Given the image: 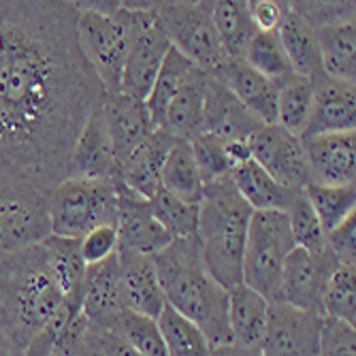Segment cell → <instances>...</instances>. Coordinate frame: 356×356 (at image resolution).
Returning a JSON list of instances; mask_svg holds the SVG:
<instances>
[{
    "instance_id": "obj_1",
    "label": "cell",
    "mask_w": 356,
    "mask_h": 356,
    "mask_svg": "<svg viewBox=\"0 0 356 356\" xmlns=\"http://www.w3.org/2000/svg\"><path fill=\"white\" fill-rule=\"evenodd\" d=\"M105 88L77 39L75 3H0V192L49 194Z\"/></svg>"
},
{
    "instance_id": "obj_2",
    "label": "cell",
    "mask_w": 356,
    "mask_h": 356,
    "mask_svg": "<svg viewBox=\"0 0 356 356\" xmlns=\"http://www.w3.org/2000/svg\"><path fill=\"white\" fill-rule=\"evenodd\" d=\"M167 305L194 322L211 348L233 346L229 329V290L205 269L197 237L173 239L154 256Z\"/></svg>"
},
{
    "instance_id": "obj_3",
    "label": "cell",
    "mask_w": 356,
    "mask_h": 356,
    "mask_svg": "<svg viewBox=\"0 0 356 356\" xmlns=\"http://www.w3.org/2000/svg\"><path fill=\"white\" fill-rule=\"evenodd\" d=\"M64 301L41 245L0 256V325L22 354Z\"/></svg>"
},
{
    "instance_id": "obj_4",
    "label": "cell",
    "mask_w": 356,
    "mask_h": 356,
    "mask_svg": "<svg viewBox=\"0 0 356 356\" xmlns=\"http://www.w3.org/2000/svg\"><path fill=\"white\" fill-rule=\"evenodd\" d=\"M252 213L250 205L235 190L231 175L205 184L203 201L199 203L197 241L207 273L226 290L241 284Z\"/></svg>"
},
{
    "instance_id": "obj_5",
    "label": "cell",
    "mask_w": 356,
    "mask_h": 356,
    "mask_svg": "<svg viewBox=\"0 0 356 356\" xmlns=\"http://www.w3.org/2000/svg\"><path fill=\"white\" fill-rule=\"evenodd\" d=\"M79 47L105 94L120 92L122 67L135 32L131 3H75Z\"/></svg>"
},
{
    "instance_id": "obj_6",
    "label": "cell",
    "mask_w": 356,
    "mask_h": 356,
    "mask_svg": "<svg viewBox=\"0 0 356 356\" xmlns=\"http://www.w3.org/2000/svg\"><path fill=\"white\" fill-rule=\"evenodd\" d=\"M51 235L83 239L90 231L118 222V192L111 179L67 177L47 197Z\"/></svg>"
},
{
    "instance_id": "obj_7",
    "label": "cell",
    "mask_w": 356,
    "mask_h": 356,
    "mask_svg": "<svg viewBox=\"0 0 356 356\" xmlns=\"http://www.w3.org/2000/svg\"><path fill=\"white\" fill-rule=\"evenodd\" d=\"M295 248L284 211H254L245 237L241 284L269 303H277L284 261Z\"/></svg>"
},
{
    "instance_id": "obj_8",
    "label": "cell",
    "mask_w": 356,
    "mask_h": 356,
    "mask_svg": "<svg viewBox=\"0 0 356 356\" xmlns=\"http://www.w3.org/2000/svg\"><path fill=\"white\" fill-rule=\"evenodd\" d=\"M165 35L181 56L205 73L226 60L211 22V3H154Z\"/></svg>"
},
{
    "instance_id": "obj_9",
    "label": "cell",
    "mask_w": 356,
    "mask_h": 356,
    "mask_svg": "<svg viewBox=\"0 0 356 356\" xmlns=\"http://www.w3.org/2000/svg\"><path fill=\"white\" fill-rule=\"evenodd\" d=\"M131 5L135 7V32L122 67L120 92L133 96V99L145 101L152 92L160 67H163L165 56L171 49V43L154 11V3Z\"/></svg>"
},
{
    "instance_id": "obj_10",
    "label": "cell",
    "mask_w": 356,
    "mask_h": 356,
    "mask_svg": "<svg viewBox=\"0 0 356 356\" xmlns=\"http://www.w3.org/2000/svg\"><path fill=\"white\" fill-rule=\"evenodd\" d=\"M47 197L30 188L0 192V256L41 245L51 235Z\"/></svg>"
},
{
    "instance_id": "obj_11",
    "label": "cell",
    "mask_w": 356,
    "mask_h": 356,
    "mask_svg": "<svg viewBox=\"0 0 356 356\" xmlns=\"http://www.w3.org/2000/svg\"><path fill=\"white\" fill-rule=\"evenodd\" d=\"M322 314L293 307L288 303H269L267 329L261 341L263 356H318Z\"/></svg>"
},
{
    "instance_id": "obj_12",
    "label": "cell",
    "mask_w": 356,
    "mask_h": 356,
    "mask_svg": "<svg viewBox=\"0 0 356 356\" xmlns=\"http://www.w3.org/2000/svg\"><path fill=\"white\" fill-rule=\"evenodd\" d=\"M250 156L277 184L303 190L309 184V173L303 156L301 139L290 135L277 124H265L248 139Z\"/></svg>"
},
{
    "instance_id": "obj_13",
    "label": "cell",
    "mask_w": 356,
    "mask_h": 356,
    "mask_svg": "<svg viewBox=\"0 0 356 356\" xmlns=\"http://www.w3.org/2000/svg\"><path fill=\"white\" fill-rule=\"evenodd\" d=\"M337 263L329 250L314 254L303 248H295L284 261L280 301L322 314V293Z\"/></svg>"
},
{
    "instance_id": "obj_14",
    "label": "cell",
    "mask_w": 356,
    "mask_h": 356,
    "mask_svg": "<svg viewBox=\"0 0 356 356\" xmlns=\"http://www.w3.org/2000/svg\"><path fill=\"white\" fill-rule=\"evenodd\" d=\"M113 186L118 192V222H115V226H118L120 252L156 256L160 250H165L173 239L154 218L149 201L115 181H113Z\"/></svg>"
},
{
    "instance_id": "obj_15",
    "label": "cell",
    "mask_w": 356,
    "mask_h": 356,
    "mask_svg": "<svg viewBox=\"0 0 356 356\" xmlns=\"http://www.w3.org/2000/svg\"><path fill=\"white\" fill-rule=\"evenodd\" d=\"M309 184L350 186L356 179V133H331L301 139Z\"/></svg>"
},
{
    "instance_id": "obj_16",
    "label": "cell",
    "mask_w": 356,
    "mask_h": 356,
    "mask_svg": "<svg viewBox=\"0 0 356 356\" xmlns=\"http://www.w3.org/2000/svg\"><path fill=\"white\" fill-rule=\"evenodd\" d=\"M211 75L235 96L254 120L261 124H275L280 92L275 81L256 73L239 58H226Z\"/></svg>"
},
{
    "instance_id": "obj_17",
    "label": "cell",
    "mask_w": 356,
    "mask_h": 356,
    "mask_svg": "<svg viewBox=\"0 0 356 356\" xmlns=\"http://www.w3.org/2000/svg\"><path fill=\"white\" fill-rule=\"evenodd\" d=\"M356 131V88L354 83H341L327 79L325 75L314 81V101L307 126L301 135H331Z\"/></svg>"
},
{
    "instance_id": "obj_18",
    "label": "cell",
    "mask_w": 356,
    "mask_h": 356,
    "mask_svg": "<svg viewBox=\"0 0 356 356\" xmlns=\"http://www.w3.org/2000/svg\"><path fill=\"white\" fill-rule=\"evenodd\" d=\"M126 309L122 282H120V256H111L103 263L88 265L81 284V312L90 327L109 329L118 314Z\"/></svg>"
},
{
    "instance_id": "obj_19",
    "label": "cell",
    "mask_w": 356,
    "mask_h": 356,
    "mask_svg": "<svg viewBox=\"0 0 356 356\" xmlns=\"http://www.w3.org/2000/svg\"><path fill=\"white\" fill-rule=\"evenodd\" d=\"M101 109L118 165L156 131V124L145 107V101L133 99L124 92L105 94Z\"/></svg>"
},
{
    "instance_id": "obj_20",
    "label": "cell",
    "mask_w": 356,
    "mask_h": 356,
    "mask_svg": "<svg viewBox=\"0 0 356 356\" xmlns=\"http://www.w3.org/2000/svg\"><path fill=\"white\" fill-rule=\"evenodd\" d=\"M175 141L177 139H173L169 133L156 128L143 143H139L118 165L111 181L137 192L139 197L149 201L160 190V171H163L165 158Z\"/></svg>"
},
{
    "instance_id": "obj_21",
    "label": "cell",
    "mask_w": 356,
    "mask_h": 356,
    "mask_svg": "<svg viewBox=\"0 0 356 356\" xmlns=\"http://www.w3.org/2000/svg\"><path fill=\"white\" fill-rule=\"evenodd\" d=\"M118 256L126 309L156 320L160 312L165 309L167 301L154 265V256H143L135 252H118Z\"/></svg>"
},
{
    "instance_id": "obj_22",
    "label": "cell",
    "mask_w": 356,
    "mask_h": 356,
    "mask_svg": "<svg viewBox=\"0 0 356 356\" xmlns=\"http://www.w3.org/2000/svg\"><path fill=\"white\" fill-rule=\"evenodd\" d=\"M118 160L111 137L107 133L101 105L94 107L75 141L71 156V177L113 179Z\"/></svg>"
},
{
    "instance_id": "obj_23",
    "label": "cell",
    "mask_w": 356,
    "mask_h": 356,
    "mask_svg": "<svg viewBox=\"0 0 356 356\" xmlns=\"http://www.w3.org/2000/svg\"><path fill=\"white\" fill-rule=\"evenodd\" d=\"M261 126L265 124L254 120L235 96L209 73L205 90L203 133H211L222 141H248Z\"/></svg>"
},
{
    "instance_id": "obj_24",
    "label": "cell",
    "mask_w": 356,
    "mask_h": 356,
    "mask_svg": "<svg viewBox=\"0 0 356 356\" xmlns=\"http://www.w3.org/2000/svg\"><path fill=\"white\" fill-rule=\"evenodd\" d=\"M322 75L333 81L354 83L356 77V26L354 15L316 26Z\"/></svg>"
},
{
    "instance_id": "obj_25",
    "label": "cell",
    "mask_w": 356,
    "mask_h": 356,
    "mask_svg": "<svg viewBox=\"0 0 356 356\" xmlns=\"http://www.w3.org/2000/svg\"><path fill=\"white\" fill-rule=\"evenodd\" d=\"M269 301L245 284L229 290V329L233 346L241 352L261 348L267 329Z\"/></svg>"
},
{
    "instance_id": "obj_26",
    "label": "cell",
    "mask_w": 356,
    "mask_h": 356,
    "mask_svg": "<svg viewBox=\"0 0 356 356\" xmlns=\"http://www.w3.org/2000/svg\"><path fill=\"white\" fill-rule=\"evenodd\" d=\"M275 32H277V39L284 47V54H286V58L290 62V69H293L295 75L312 79V81L322 77L316 30L295 9L293 3H286L284 17Z\"/></svg>"
},
{
    "instance_id": "obj_27",
    "label": "cell",
    "mask_w": 356,
    "mask_h": 356,
    "mask_svg": "<svg viewBox=\"0 0 356 356\" xmlns=\"http://www.w3.org/2000/svg\"><path fill=\"white\" fill-rule=\"evenodd\" d=\"M209 73L197 71L184 88L175 94L169 103L160 131L169 133L177 141H192L199 137L205 128V90Z\"/></svg>"
},
{
    "instance_id": "obj_28",
    "label": "cell",
    "mask_w": 356,
    "mask_h": 356,
    "mask_svg": "<svg viewBox=\"0 0 356 356\" xmlns=\"http://www.w3.org/2000/svg\"><path fill=\"white\" fill-rule=\"evenodd\" d=\"M231 181L252 211H286L299 192L277 184L252 158L231 171Z\"/></svg>"
},
{
    "instance_id": "obj_29",
    "label": "cell",
    "mask_w": 356,
    "mask_h": 356,
    "mask_svg": "<svg viewBox=\"0 0 356 356\" xmlns=\"http://www.w3.org/2000/svg\"><path fill=\"white\" fill-rule=\"evenodd\" d=\"M160 188L188 205H199L203 201L205 184L188 141H175L169 149L160 171Z\"/></svg>"
},
{
    "instance_id": "obj_30",
    "label": "cell",
    "mask_w": 356,
    "mask_h": 356,
    "mask_svg": "<svg viewBox=\"0 0 356 356\" xmlns=\"http://www.w3.org/2000/svg\"><path fill=\"white\" fill-rule=\"evenodd\" d=\"M49 273L60 288L64 299H79L81 301V284L86 275V263L81 258L79 241L77 239H64L49 235L41 243Z\"/></svg>"
},
{
    "instance_id": "obj_31",
    "label": "cell",
    "mask_w": 356,
    "mask_h": 356,
    "mask_svg": "<svg viewBox=\"0 0 356 356\" xmlns=\"http://www.w3.org/2000/svg\"><path fill=\"white\" fill-rule=\"evenodd\" d=\"M211 22L226 58L241 60L248 43L258 32L250 17V5L233 3V0H218V3H211Z\"/></svg>"
},
{
    "instance_id": "obj_32",
    "label": "cell",
    "mask_w": 356,
    "mask_h": 356,
    "mask_svg": "<svg viewBox=\"0 0 356 356\" xmlns=\"http://www.w3.org/2000/svg\"><path fill=\"white\" fill-rule=\"evenodd\" d=\"M197 71H199V67H194V64L186 56H181L175 47H171L167 51L163 67H160L158 77L152 86V92L145 99V107H147L156 128L163 126L169 103L175 99V94Z\"/></svg>"
},
{
    "instance_id": "obj_33",
    "label": "cell",
    "mask_w": 356,
    "mask_h": 356,
    "mask_svg": "<svg viewBox=\"0 0 356 356\" xmlns=\"http://www.w3.org/2000/svg\"><path fill=\"white\" fill-rule=\"evenodd\" d=\"M158 331L163 335L167 356H207L211 346L201 329L175 312L171 305H165L156 318Z\"/></svg>"
},
{
    "instance_id": "obj_34",
    "label": "cell",
    "mask_w": 356,
    "mask_h": 356,
    "mask_svg": "<svg viewBox=\"0 0 356 356\" xmlns=\"http://www.w3.org/2000/svg\"><path fill=\"white\" fill-rule=\"evenodd\" d=\"M314 101V81L293 75L280 86L277 92V118L275 124L301 139Z\"/></svg>"
},
{
    "instance_id": "obj_35",
    "label": "cell",
    "mask_w": 356,
    "mask_h": 356,
    "mask_svg": "<svg viewBox=\"0 0 356 356\" xmlns=\"http://www.w3.org/2000/svg\"><path fill=\"white\" fill-rule=\"evenodd\" d=\"M305 197L322 226L325 235L356 213V188L350 186H316L307 184Z\"/></svg>"
},
{
    "instance_id": "obj_36",
    "label": "cell",
    "mask_w": 356,
    "mask_h": 356,
    "mask_svg": "<svg viewBox=\"0 0 356 356\" xmlns=\"http://www.w3.org/2000/svg\"><path fill=\"white\" fill-rule=\"evenodd\" d=\"M241 60L256 73L275 81L277 86H282L286 79L295 75L284 54V47L277 39V32H256L252 41L248 43Z\"/></svg>"
},
{
    "instance_id": "obj_37",
    "label": "cell",
    "mask_w": 356,
    "mask_h": 356,
    "mask_svg": "<svg viewBox=\"0 0 356 356\" xmlns=\"http://www.w3.org/2000/svg\"><path fill=\"white\" fill-rule=\"evenodd\" d=\"M107 331L122 337L128 346L135 348L143 356H167L163 335H160L158 322L154 318L124 309L122 314L115 316Z\"/></svg>"
},
{
    "instance_id": "obj_38",
    "label": "cell",
    "mask_w": 356,
    "mask_h": 356,
    "mask_svg": "<svg viewBox=\"0 0 356 356\" xmlns=\"http://www.w3.org/2000/svg\"><path fill=\"white\" fill-rule=\"evenodd\" d=\"M322 316H329L348 325L356 320V267L337 265L327 280L322 293Z\"/></svg>"
},
{
    "instance_id": "obj_39",
    "label": "cell",
    "mask_w": 356,
    "mask_h": 356,
    "mask_svg": "<svg viewBox=\"0 0 356 356\" xmlns=\"http://www.w3.org/2000/svg\"><path fill=\"white\" fill-rule=\"evenodd\" d=\"M149 207L158 224L171 235V239L197 237L199 205H188L160 188L149 199Z\"/></svg>"
},
{
    "instance_id": "obj_40",
    "label": "cell",
    "mask_w": 356,
    "mask_h": 356,
    "mask_svg": "<svg viewBox=\"0 0 356 356\" xmlns=\"http://www.w3.org/2000/svg\"><path fill=\"white\" fill-rule=\"evenodd\" d=\"M284 213L288 218L290 235H293L297 248H303L314 254H320L327 250V235L322 231V226L305 197V190H299L295 194L293 203L288 205V209Z\"/></svg>"
},
{
    "instance_id": "obj_41",
    "label": "cell",
    "mask_w": 356,
    "mask_h": 356,
    "mask_svg": "<svg viewBox=\"0 0 356 356\" xmlns=\"http://www.w3.org/2000/svg\"><path fill=\"white\" fill-rule=\"evenodd\" d=\"M188 143H190L194 160H197L203 184H211V181H218L222 177L231 175L233 167L229 163V156H226L222 139H218L211 133H201L199 137H194Z\"/></svg>"
},
{
    "instance_id": "obj_42",
    "label": "cell",
    "mask_w": 356,
    "mask_h": 356,
    "mask_svg": "<svg viewBox=\"0 0 356 356\" xmlns=\"http://www.w3.org/2000/svg\"><path fill=\"white\" fill-rule=\"evenodd\" d=\"M356 329L348 322L322 316L318 356H356Z\"/></svg>"
},
{
    "instance_id": "obj_43",
    "label": "cell",
    "mask_w": 356,
    "mask_h": 356,
    "mask_svg": "<svg viewBox=\"0 0 356 356\" xmlns=\"http://www.w3.org/2000/svg\"><path fill=\"white\" fill-rule=\"evenodd\" d=\"M79 250L86 267L103 263L107 258L115 256L120 252V239H118V226L107 224L99 229L90 231L83 239H79Z\"/></svg>"
},
{
    "instance_id": "obj_44",
    "label": "cell",
    "mask_w": 356,
    "mask_h": 356,
    "mask_svg": "<svg viewBox=\"0 0 356 356\" xmlns=\"http://www.w3.org/2000/svg\"><path fill=\"white\" fill-rule=\"evenodd\" d=\"M327 250L337 265H354L356 261V213L327 233Z\"/></svg>"
},
{
    "instance_id": "obj_45",
    "label": "cell",
    "mask_w": 356,
    "mask_h": 356,
    "mask_svg": "<svg viewBox=\"0 0 356 356\" xmlns=\"http://www.w3.org/2000/svg\"><path fill=\"white\" fill-rule=\"evenodd\" d=\"M250 5V17L252 24L258 32H275L284 11H286V3H275V0H256V3H248Z\"/></svg>"
},
{
    "instance_id": "obj_46",
    "label": "cell",
    "mask_w": 356,
    "mask_h": 356,
    "mask_svg": "<svg viewBox=\"0 0 356 356\" xmlns=\"http://www.w3.org/2000/svg\"><path fill=\"white\" fill-rule=\"evenodd\" d=\"M90 346L94 348L96 356H143L135 348L128 346L122 337L105 329L90 327Z\"/></svg>"
},
{
    "instance_id": "obj_47",
    "label": "cell",
    "mask_w": 356,
    "mask_h": 356,
    "mask_svg": "<svg viewBox=\"0 0 356 356\" xmlns=\"http://www.w3.org/2000/svg\"><path fill=\"white\" fill-rule=\"evenodd\" d=\"M0 356H24L22 350L15 346V341L9 337L5 327L0 325Z\"/></svg>"
},
{
    "instance_id": "obj_48",
    "label": "cell",
    "mask_w": 356,
    "mask_h": 356,
    "mask_svg": "<svg viewBox=\"0 0 356 356\" xmlns=\"http://www.w3.org/2000/svg\"><path fill=\"white\" fill-rule=\"evenodd\" d=\"M207 356H243V352L235 346H218V348H211Z\"/></svg>"
},
{
    "instance_id": "obj_49",
    "label": "cell",
    "mask_w": 356,
    "mask_h": 356,
    "mask_svg": "<svg viewBox=\"0 0 356 356\" xmlns=\"http://www.w3.org/2000/svg\"><path fill=\"white\" fill-rule=\"evenodd\" d=\"M73 356H96V352H94V348L90 346V335H88V346L81 350V352H77V354H73Z\"/></svg>"
},
{
    "instance_id": "obj_50",
    "label": "cell",
    "mask_w": 356,
    "mask_h": 356,
    "mask_svg": "<svg viewBox=\"0 0 356 356\" xmlns=\"http://www.w3.org/2000/svg\"><path fill=\"white\" fill-rule=\"evenodd\" d=\"M243 356H263L258 350H252V352H243Z\"/></svg>"
}]
</instances>
